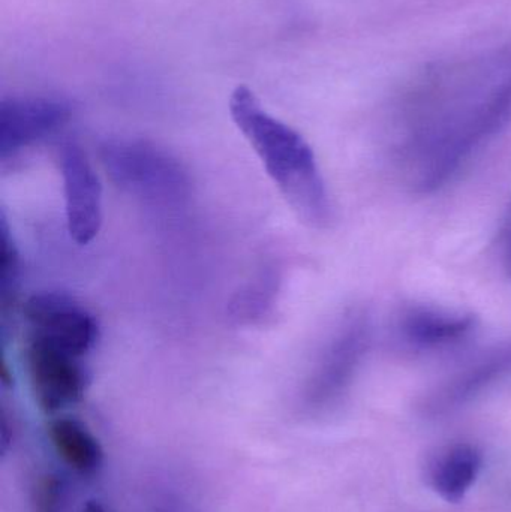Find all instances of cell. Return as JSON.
<instances>
[{
  "instance_id": "obj_1",
  "label": "cell",
  "mask_w": 511,
  "mask_h": 512,
  "mask_svg": "<svg viewBox=\"0 0 511 512\" xmlns=\"http://www.w3.org/2000/svg\"><path fill=\"white\" fill-rule=\"evenodd\" d=\"M230 114L296 215L311 227H326L332 206L308 141L267 113L249 87L239 86L231 93Z\"/></svg>"
},
{
  "instance_id": "obj_2",
  "label": "cell",
  "mask_w": 511,
  "mask_h": 512,
  "mask_svg": "<svg viewBox=\"0 0 511 512\" xmlns=\"http://www.w3.org/2000/svg\"><path fill=\"white\" fill-rule=\"evenodd\" d=\"M101 162L117 188L147 203L180 204L191 195L188 168L149 141H107L101 147Z\"/></svg>"
},
{
  "instance_id": "obj_3",
  "label": "cell",
  "mask_w": 511,
  "mask_h": 512,
  "mask_svg": "<svg viewBox=\"0 0 511 512\" xmlns=\"http://www.w3.org/2000/svg\"><path fill=\"white\" fill-rule=\"evenodd\" d=\"M372 324L368 313H348L318 354L306 384V402L326 406L350 387L371 345Z\"/></svg>"
},
{
  "instance_id": "obj_4",
  "label": "cell",
  "mask_w": 511,
  "mask_h": 512,
  "mask_svg": "<svg viewBox=\"0 0 511 512\" xmlns=\"http://www.w3.org/2000/svg\"><path fill=\"white\" fill-rule=\"evenodd\" d=\"M26 366L33 397L47 414L71 408L89 387L83 358L32 333L27 340Z\"/></svg>"
},
{
  "instance_id": "obj_5",
  "label": "cell",
  "mask_w": 511,
  "mask_h": 512,
  "mask_svg": "<svg viewBox=\"0 0 511 512\" xmlns=\"http://www.w3.org/2000/svg\"><path fill=\"white\" fill-rule=\"evenodd\" d=\"M30 333L44 337L83 358L99 339L95 316L74 298L59 292L32 295L24 304Z\"/></svg>"
},
{
  "instance_id": "obj_6",
  "label": "cell",
  "mask_w": 511,
  "mask_h": 512,
  "mask_svg": "<svg viewBox=\"0 0 511 512\" xmlns=\"http://www.w3.org/2000/svg\"><path fill=\"white\" fill-rule=\"evenodd\" d=\"M59 159L69 236L78 245H89L102 225L101 182L77 144L63 146Z\"/></svg>"
},
{
  "instance_id": "obj_7",
  "label": "cell",
  "mask_w": 511,
  "mask_h": 512,
  "mask_svg": "<svg viewBox=\"0 0 511 512\" xmlns=\"http://www.w3.org/2000/svg\"><path fill=\"white\" fill-rule=\"evenodd\" d=\"M65 99L50 96H18L0 104V158L5 161L20 150L59 131L71 119Z\"/></svg>"
},
{
  "instance_id": "obj_8",
  "label": "cell",
  "mask_w": 511,
  "mask_h": 512,
  "mask_svg": "<svg viewBox=\"0 0 511 512\" xmlns=\"http://www.w3.org/2000/svg\"><path fill=\"white\" fill-rule=\"evenodd\" d=\"M476 327L471 315L447 313L429 307H410L399 319V333L416 349H441L464 342Z\"/></svg>"
},
{
  "instance_id": "obj_9",
  "label": "cell",
  "mask_w": 511,
  "mask_h": 512,
  "mask_svg": "<svg viewBox=\"0 0 511 512\" xmlns=\"http://www.w3.org/2000/svg\"><path fill=\"white\" fill-rule=\"evenodd\" d=\"M482 451L473 444L458 442L443 448L432 460L429 481L444 501L458 504L479 477Z\"/></svg>"
},
{
  "instance_id": "obj_10",
  "label": "cell",
  "mask_w": 511,
  "mask_h": 512,
  "mask_svg": "<svg viewBox=\"0 0 511 512\" xmlns=\"http://www.w3.org/2000/svg\"><path fill=\"white\" fill-rule=\"evenodd\" d=\"M47 433L59 459L75 474L92 477L101 471L104 448L83 423L74 418H56Z\"/></svg>"
},
{
  "instance_id": "obj_11",
  "label": "cell",
  "mask_w": 511,
  "mask_h": 512,
  "mask_svg": "<svg viewBox=\"0 0 511 512\" xmlns=\"http://www.w3.org/2000/svg\"><path fill=\"white\" fill-rule=\"evenodd\" d=\"M511 376V343L486 352L456 375L434 399L438 406H455L476 396L489 385Z\"/></svg>"
},
{
  "instance_id": "obj_12",
  "label": "cell",
  "mask_w": 511,
  "mask_h": 512,
  "mask_svg": "<svg viewBox=\"0 0 511 512\" xmlns=\"http://www.w3.org/2000/svg\"><path fill=\"white\" fill-rule=\"evenodd\" d=\"M279 277L275 267H266L258 274L254 283L246 286L233 303L236 318L252 322L261 319L272 309L278 291Z\"/></svg>"
},
{
  "instance_id": "obj_13",
  "label": "cell",
  "mask_w": 511,
  "mask_h": 512,
  "mask_svg": "<svg viewBox=\"0 0 511 512\" xmlns=\"http://www.w3.org/2000/svg\"><path fill=\"white\" fill-rule=\"evenodd\" d=\"M35 512H66L68 487L66 481L56 474L39 478L35 489Z\"/></svg>"
},
{
  "instance_id": "obj_14",
  "label": "cell",
  "mask_w": 511,
  "mask_h": 512,
  "mask_svg": "<svg viewBox=\"0 0 511 512\" xmlns=\"http://www.w3.org/2000/svg\"><path fill=\"white\" fill-rule=\"evenodd\" d=\"M0 243H2V251H0L2 274H0V279H2L3 298L6 300L15 289L20 264H18L17 249H15L14 242L9 236V227L5 218H2V225H0Z\"/></svg>"
},
{
  "instance_id": "obj_15",
  "label": "cell",
  "mask_w": 511,
  "mask_h": 512,
  "mask_svg": "<svg viewBox=\"0 0 511 512\" xmlns=\"http://www.w3.org/2000/svg\"><path fill=\"white\" fill-rule=\"evenodd\" d=\"M504 258H506L507 270H509L511 277V210L506 230H504Z\"/></svg>"
},
{
  "instance_id": "obj_16",
  "label": "cell",
  "mask_w": 511,
  "mask_h": 512,
  "mask_svg": "<svg viewBox=\"0 0 511 512\" xmlns=\"http://www.w3.org/2000/svg\"><path fill=\"white\" fill-rule=\"evenodd\" d=\"M83 512H108V510L99 501H89L84 505Z\"/></svg>"
}]
</instances>
